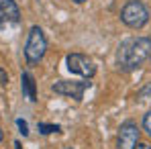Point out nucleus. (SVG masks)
<instances>
[{
    "label": "nucleus",
    "mask_w": 151,
    "mask_h": 149,
    "mask_svg": "<svg viewBox=\"0 0 151 149\" xmlns=\"http://www.w3.org/2000/svg\"><path fill=\"white\" fill-rule=\"evenodd\" d=\"M139 98H143V100H147V98H151V84H147L141 92H139Z\"/></svg>",
    "instance_id": "f8f14e48"
},
{
    "label": "nucleus",
    "mask_w": 151,
    "mask_h": 149,
    "mask_svg": "<svg viewBox=\"0 0 151 149\" xmlns=\"http://www.w3.org/2000/svg\"><path fill=\"white\" fill-rule=\"evenodd\" d=\"M37 129H39L41 135H51V133H59V131H61L59 125H49V123H39Z\"/></svg>",
    "instance_id": "1a4fd4ad"
},
{
    "label": "nucleus",
    "mask_w": 151,
    "mask_h": 149,
    "mask_svg": "<svg viewBox=\"0 0 151 149\" xmlns=\"http://www.w3.org/2000/svg\"><path fill=\"white\" fill-rule=\"evenodd\" d=\"M17 127H19V133H21L23 137H27V135H29V125H27V121L17 119Z\"/></svg>",
    "instance_id": "9d476101"
},
{
    "label": "nucleus",
    "mask_w": 151,
    "mask_h": 149,
    "mask_svg": "<svg viewBox=\"0 0 151 149\" xmlns=\"http://www.w3.org/2000/svg\"><path fill=\"white\" fill-rule=\"evenodd\" d=\"M47 51V39L41 27H31L29 37H27V45H25V59L29 66H37Z\"/></svg>",
    "instance_id": "f03ea898"
},
{
    "label": "nucleus",
    "mask_w": 151,
    "mask_h": 149,
    "mask_svg": "<svg viewBox=\"0 0 151 149\" xmlns=\"http://www.w3.org/2000/svg\"><path fill=\"white\" fill-rule=\"evenodd\" d=\"M65 149H72V147H65Z\"/></svg>",
    "instance_id": "a211bd4d"
},
{
    "label": "nucleus",
    "mask_w": 151,
    "mask_h": 149,
    "mask_svg": "<svg viewBox=\"0 0 151 149\" xmlns=\"http://www.w3.org/2000/svg\"><path fill=\"white\" fill-rule=\"evenodd\" d=\"M14 147H17V149H23V147H21V143H19V141H14Z\"/></svg>",
    "instance_id": "dca6fc26"
},
{
    "label": "nucleus",
    "mask_w": 151,
    "mask_h": 149,
    "mask_svg": "<svg viewBox=\"0 0 151 149\" xmlns=\"http://www.w3.org/2000/svg\"><path fill=\"white\" fill-rule=\"evenodd\" d=\"M21 23V8L14 0H0V33L10 31Z\"/></svg>",
    "instance_id": "39448f33"
},
{
    "label": "nucleus",
    "mask_w": 151,
    "mask_h": 149,
    "mask_svg": "<svg viewBox=\"0 0 151 149\" xmlns=\"http://www.w3.org/2000/svg\"><path fill=\"white\" fill-rule=\"evenodd\" d=\"M139 141V129L133 121H127L119 129V139H116V149H135Z\"/></svg>",
    "instance_id": "0eeeda50"
},
{
    "label": "nucleus",
    "mask_w": 151,
    "mask_h": 149,
    "mask_svg": "<svg viewBox=\"0 0 151 149\" xmlns=\"http://www.w3.org/2000/svg\"><path fill=\"white\" fill-rule=\"evenodd\" d=\"M90 88V82H72V80H59L51 86V90L55 94H61V96H70L74 100H82L84 92Z\"/></svg>",
    "instance_id": "423d86ee"
},
{
    "label": "nucleus",
    "mask_w": 151,
    "mask_h": 149,
    "mask_svg": "<svg viewBox=\"0 0 151 149\" xmlns=\"http://www.w3.org/2000/svg\"><path fill=\"white\" fill-rule=\"evenodd\" d=\"M151 55V39L149 37H133L125 39L116 51V66L125 72L139 70L145 59Z\"/></svg>",
    "instance_id": "f257e3e1"
},
{
    "label": "nucleus",
    "mask_w": 151,
    "mask_h": 149,
    "mask_svg": "<svg viewBox=\"0 0 151 149\" xmlns=\"http://www.w3.org/2000/svg\"><path fill=\"white\" fill-rule=\"evenodd\" d=\"M65 66H68V70L76 76H82V78H86V80H90L92 76L96 74V66H94V61L88 57V55H84V53H70L68 57H65Z\"/></svg>",
    "instance_id": "20e7f679"
},
{
    "label": "nucleus",
    "mask_w": 151,
    "mask_h": 149,
    "mask_svg": "<svg viewBox=\"0 0 151 149\" xmlns=\"http://www.w3.org/2000/svg\"><path fill=\"white\" fill-rule=\"evenodd\" d=\"M137 149H151V147H149V145H147V143H141V145H139V147H137Z\"/></svg>",
    "instance_id": "4468645a"
},
{
    "label": "nucleus",
    "mask_w": 151,
    "mask_h": 149,
    "mask_svg": "<svg viewBox=\"0 0 151 149\" xmlns=\"http://www.w3.org/2000/svg\"><path fill=\"white\" fill-rule=\"evenodd\" d=\"M121 21L131 29H141L149 23V8L141 0H129L121 10Z\"/></svg>",
    "instance_id": "7ed1b4c3"
},
{
    "label": "nucleus",
    "mask_w": 151,
    "mask_h": 149,
    "mask_svg": "<svg viewBox=\"0 0 151 149\" xmlns=\"http://www.w3.org/2000/svg\"><path fill=\"white\" fill-rule=\"evenodd\" d=\"M143 129L147 131V135L151 137V110L145 114V117H143Z\"/></svg>",
    "instance_id": "9b49d317"
},
{
    "label": "nucleus",
    "mask_w": 151,
    "mask_h": 149,
    "mask_svg": "<svg viewBox=\"0 0 151 149\" xmlns=\"http://www.w3.org/2000/svg\"><path fill=\"white\" fill-rule=\"evenodd\" d=\"M21 88H23V94L31 102H37V84L29 72H23V76H21Z\"/></svg>",
    "instance_id": "6e6552de"
},
{
    "label": "nucleus",
    "mask_w": 151,
    "mask_h": 149,
    "mask_svg": "<svg viewBox=\"0 0 151 149\" xmlns=\"http://www.w3.org/2000/svg\"><path fill=\"white\" fill-rule=\"evenodd\" d=\"M8 84V74H6V70L0 66V86H6Z\"/></svg>",
    "instance_id": "ddd939ff"
},
{
    "label": "nucleus",
    "mask_w": 151,
    "mask_h": 149,
    "mask_svg": "<svg viewBox=\"0 0 151 149\" xmlns=\"http://www.w3.org/2000/svg\"><path fill=\"white\" fill-rule=\"evenodd\" d=\"M76 4H84V2H88V0H74Z\"/></svg>",
    "instance_id": "2eb2a0df"
},
{
    "label": "nucleus",
    "mask_w": 151,
    "mask_h": 149,
    "mask_svg": "<svg viewBox=\"0 0 151 149\" xmlns=\"http://www.w3.org/2000/svg\"><path fill=\"white\" fill-rule=\"evenodd\" d=\"M0 141H2V127H0Z\"/></svg>",
    "instance_id": "f3484780"
}]
</instances>
